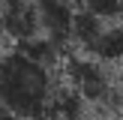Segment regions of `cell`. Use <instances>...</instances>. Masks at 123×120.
<instances>
[{
	"label": "cell",
	"instance_id": "cell-1",
	"mask_svg": "<svg viewBox=\"0 0 123 120\" xmlns=\"http://www.w3.org/2000/svg\"><path fill=\"white\" fill-rule=\"evenodd\" d=\"M63 81L51 60L24 45L0 51V114L9 120H51Z\"/></svg>",
	"mask_w": 123,
	"mask_h": 120
},
{
	"label": "cell",
	"instance_id": "cell-2",
	"mask_svg": "<svg viewBox=\"0 0 123 120\" xmlns=\"http://www.w3.org/2000/svg\"><path fill=\"white\" fill-rule=\"evenodd\" d=\"M63 78L84 102L87 108H108L120 105L117 102V75L111 72V66L102 63L93 54L75 51L63 60Z\"/></svg>",
	"mask_w": 123,
	"mask_h": 120
},
{
	"label": "cell",
	"instance_id": "cell-3",
	"mask_svg": "<svg viewBox=\"0 0 123 120\" xmlns=\"http://www.w3.org/2000/svg\"><path fill=\"white\" fill-rule=\"evenodd\" d=\"M0 21H3V33L15 45L42 36L36 0H0Z\"/></svg>",
	"mask_w": 123,
	"mask_h": 120
},
{
	"label": "cell",
	"instance_id": "cell-4",
	"mask_svg": "<svg viewBox=\"0 0 123 120\" xmlns=\"http://www.w3.org/2000/svg\"><path fill=\"white\" fill-rule=\"evenodd\" d=\"M90 54L99 57L108 66H123V21L105 24V30L99 33V39H96Z\"/></svg>",
	"mask_w": 123,
	"mask_h": 120
},
{
	"label": "cell",
	"instance_id": "cell-5",
	"mask_svg": "<svg viewBox=\"0 0 123 120\" xmlns=\"http://www.w3.org/2000/svg\"><path fill=\"white\" fill-rule=\"evenodd\" d=\"M78 6L93 12L102 21H123V0H78Z\"/></svg>",
	"mask_w": 123,
	"mask_h": 120
},
{
	"label": "cell",
	"instance_id": "cell-6",
	"mask_svg": "<svg viewBox=\"0 0 123 120\" xmlns=\"http://www.w3.org/2000/svg\"><path fill=\"white\" fill-rule=\"evenodd\" d=\"M117 102H120V108H123V66H120V72H117Z\"/></svg>",
	"mask_w": 123,
	"mask_h": 120
},
{
	"label": "cell",
	"instance_id": "cell-7",
	"mask_svg": "<svg viewBox=\"0 0 123 120\" xmlns=\"http://www.w3.org/2000/svg\"><path fill=\"white\" fill-rule=\"evenodd\" d=\"M6 39V33H3V21H0V42H3Z\"/></svg>",
	"mask_w": 123,
	"mask_h": 120
}]
</instances>
